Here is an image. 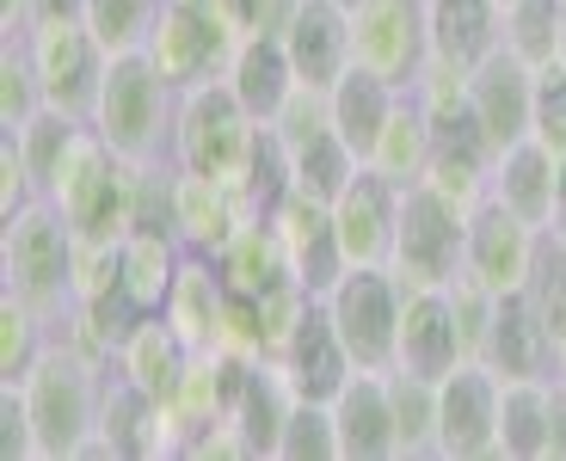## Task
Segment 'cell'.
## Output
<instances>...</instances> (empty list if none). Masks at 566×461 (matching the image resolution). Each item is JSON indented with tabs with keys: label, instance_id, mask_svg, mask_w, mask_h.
<instances>
[{
	"label": "cell",
	"instance_id": "cell-1",
	"mask_svg": "<svg viewBox=\"0 0 566 461\" xmlns=\"http://www.w3.org/2000/svg\"><path fill=\"white\" fill-rule=\"evenodd\" d=\"M31 406V437H38V461H74L99 455V412H105V364L81 357L74 345H50L25 381Z\"/></svg>",
	"mask_w": 566,
	"mask_h": 461
},
{
	"label": "cell",
	"instance_id": "cell-2",
	"mask_svg": "<svg viewBox=\"0 0 566 461\" xmlns=\"http://www.w3.org/2000/svg\"><path fill=\"white\" fill-rule=\"evenodd\" d=\"M74 265H81V234L62 222L50 197L0 222V290L31 302L50 326H62L74 307Z\"/></svg>",
	"mask_w": 566,
	"mask_h": 461
},
{
	"label": "cell",
	"instance_id": "cell-3",
	"mask_svg": "<svg viewBox=\"0 0 566 461\" xmlns=\"http://www.w3.org/2000/svg\"><path fill=\"white\" fill-rule=\"evenodd\" d=\"M86 124L99 129L117 148V160L129 167H155V160H172V129H179V86L160 81V69L142 50H124L112 56L99 81V98H93V117Z\"/></svg>",
	"mask_w": 566,
	"mask_h": 461
},
{
	"label": "cell",
	"instance_id": "cell-4",
	"mask_svg": "<svg viewBox=\"0 0 566 461\" xmlns=\"http://www.w3.org/2000/svg\"><path fill=\"white\" fill-rule=\"evenodd\" d=\"M50 203L62 210V222L81 240H124L129 234V160H117V148L93 124H81L69 160L50 179Z\"/></svg>",
	"mask_w": 566,
	"mask_h": 461
},
{
	"label": "cell",
	"instance_id": "cell-5",
	"mask_svg": "<svg viewBox=\"0 0 566 461\" xmlns=\"http://www.w3.org/2000/svg\"><path fill=\"white\" fill-rule=\"evenodd\" d=\"M234 50H241V25L222 13V0H167L148 25V38H142V56L179 93L222 81Z\"/></svg>",
	"mask_w": 566,
	"mask_h": 461
},
{
	"label": "cell",
	"instance_id": "cell-6",
	"mask_svg": "<svg viewBox=\"0 0 566 461\" xmlns=\"http://www.w3.org/2000/svg\"><path fill=\"white\" fill-rule=\"evenodd\" d=\"M253 136H259L253 112L228 93V81L191 86V93H179L172 167L203 172V179H222V185H234V191H241V172H247V154H253Z\"/></svg>",
	"mask_w": 566,
	"mask_h": 461
},
{
	"label": "cell",
	"instance_id": "cell-7",
	"mask_svg": "<svg viewBox=\"0 0 566 461\" xmlns=\"http://www.w3.org/2000/svg\"><path fill=\"white\" fill-rule=\"evenodd\" d=\"M462 247H468V216L450 210L431 185L400 191V228H395V271L407 290H450L462 277Z\"/></svg>",
	"mask_w": 566,
	"mask_h": 461
},
{
	"label": "cell",
	"instance_id": "cell-8",
	"mask_svg": "<svg viewBox=\"0 0 566 461\" xmlns=\"http://www.w3.org/2000/svg\"><path fill=\"white\" fill-rule=\"evenodd\" d=\"M333 326H339L345 350H352L357 369H395V338H400V302H407V283L388 265H352L333 295H321Z\"/></svg>",
	"mask_w": 566,
	"mask_h": 461
},
{
	"label": "cell",
	"instance_id": "cell-9",
	"mask_svg": "<svg viewBox=\"0 0 566 461\" xmlns=\"http://www.w3.org/2000/svg\"><path fill=\"white\" fill-rule=\"evenodd\" d=\"M352 62L412 93L431 62V0H357L352 7Z\"/></svg>",
	"mask_w": 566,
	"mask_h": 461
},
{
	"label": "cell",
	"instance_id": "cell-10",
	"mask_svg": "<svg viewBox=\"0 0 566 461\" xmlns=\"http://www.w3.org/2000/svg\"><path fill=\"white\" fill-rule=\"evenodd\" d=\"M31 69L43 81V98L69 117H93V98H99V81L112 69V50L93 38L86 19H38L25 31Z\"/></svg>",
	"mask_w": 566,
	"mask_h": 461
},
{
	"label": "cell",
	"instance_id": "cell-11",
	"mask_svg": "<svg viewBox=\"0 0 566 461\" xmlns=\"http://www.w3.org/2000/svg\"><path fill=\"white\" fill-rule=\"evenodd\" d=\"M438 455L450 461L499 455V376L481 357H462L438 381Z\"/></svg>",
	"mask_w": 566,
	"mask_h": 461
},
{
	"label": "cell",
	"instance_id": "cell-12",
	"mask_svg": "<svg viewBox=\"0 0 566 461\" xmlns=\"http://www.w3.org/2000/svg\"><path fill=\"white\" fill-rule=\"evenodd\" d=\"M542 228H530L524 216H511L505 203L486 197L481 210L468 216V247H462V277H474L481 290L511 295L530 283V265H536Z\"/></svg>",
	"mask_w": 566,
	"mask_h": 461
},
{
	"label": "cell",
	"instance_id": "cell-13",
	"mask_svg": "<svg viewBox=\"0 0 566 461\" xmlns=\"http://www.w3.org/2000/svg\"><path fill=\"white\" fill-rule=\"evenodd\" d=\"M271 228H277V240H283L290 277H296L314 302L333 295V283L352 271V259H345V247H339V228H333V203H321V197H308V191H290L277 203V216H271Z\"/></svg>",
	"mask_w": 566,
	"mask_h": 461
},
{
	"label": "cell",
	"instance_id": "cell-14",
	"mask_svg": "<svg viewBox=\"0 0 566 461\" xmlns=\"http://www.w3.org/2000/svg\"><path fill=\"white\" fill-rule=\"evenodd\" d=\"M333 228H339V247L352 265H388L400 228V185L382 179L376 167H357L352 185L333 197Z\"/></svg>",
	"mask_w": 566,
	"mask_h": 461
},
{
	"label": "cell",
	"instance_id": "cell-15",
	"mask_svg": "<svg viewBox=\"0 0 566 461\" xmlns=\"http://www.w3.org/2000/svg\"><path fill=\"white\" fill-rule=\"evenodd\" d=\"M481 364L493 369L499 381H548L560 376V350H554L542 314L530 307L524 290H511L493 302V326H486Z\"/></svg>",
	"mask_w": 566,
	"mask_h": 461
},
{
	"label": "cell",
	"instance_id": "cell-16",
	"mask_svg": "<svg viewBox=\"0 0 566 461\" xmlns=\"http://www.w3.org/2000/svg\"><path fill=\"white\" fill-rule=\"evenodd\" d=\"M462 326H455L450 290H407L400 302V338H395V369L419 381H443L462 364Z\"/></svg>",
	"mask_w": 566,
	"mask_h": 461
},
{
	"label": "cell",
	"instance_id": "cell-17",
	"mask_svg": "<svg viewBox=\"0 0 566 461\" xmlns=\"http://www.w3.org/2000/svg\"><path fill=\"white\" fill-rule=\"evenodd\" d=\"M247 222H253V210H247V197L234 185L179 167V179H172V240L191 259H216Z\"/></svg>",
	"mask_w": 566,
	"mask_h": 461
},
{
	"label": "cell",
	"instance_id": "cell-18",
	"mask_svg": "<svg viewBox=\"0 0 566 461\" xmlns=\"http://www.w3.org/2000/svg\"><path fill=\"white\" fill-rule=\"evenodd\" d=\"M468 105H474V124L486 129L493 154H505L511 142L530 136V112H536V69L517 62L511 50H493L481 69L468 74Z\"/></svg>",
	"mask_w": 566,
	"mask_h": 461
},
{
	"label": "cell",
	"instance_id": "cell-19",
	"mask_svg": "<svg viewBox=\"0 0 566 461\" xmlns=\"http://www.w3.org/2000/svg\"><path fill=\"white\" fill-rule=\"evenodd\" d=\"M277 38L296 62V81L314 86V93H326L352 69V7L345 0H296V13Z\"/></svg>",
	"mask_w": 566,
	"mask_h": 461
},
{
	"label": "cell",
	"instance_id": "cell-20",
	"mask_svg": "<svg viewBox=\"0 0 566 461\" xmlns=\"http://www.w3.org/2000/svg\"><path fill=\"white\" fill-rule=\"evenodd\" d=\"M339 425V461H395L400 455V425H395V394L382 369H357L333 400Z\"/></svg>",
	"mask_w": 566,
	"mask_h": 461
},
{
	"label": "cell",
	"instance_id": "cell-21",
	"mask_svg": "<svg viewBox=\"0 0 566 461\" xmlns=\"http://www.w3.org/2000/svg\"><path fill=\"white\" fill-rule=\"evenodd\" d=\"M191 357H198V350H191L179 333H172L167 314H142V321L129 326V338L117 345L112 376L129 381L136 394H148V400L167 406L172 394H179V381H185V369H191Z\"/></svg>",
	"mask_w": 566,
	"mask_h": 461
},
{
	"label": "cell",
	"instance_id": "cell-22",
	"mask_svg": "<svg viewBox=\"0 0 566 461\" xmlns=\"http://www.w3.org/2000/svg\"><path fill=\"white\" fill-rule=\"evenodd\" d=\"M283 376H290L296 400H321V406H333L339 388L357 376L352 350H345V338H339V326H333V314H326V302H314L308 321H302V333L290 338V350H283Z\"/></svg>",
	"mask_w": 566,
	"mask_h": 461
},
{
	"label": "cell",
	"instance_id": "cell-23",
	"mask_svg": "<svg viewBox=\"0 0 566 461\" xmlns=\"http://www.w3.org/2000/svg\"><path fill=\"white\" fill-rule=\"evenodd\" d=\"M228 93L241 98L247 112H253V124H277L283 105L296 98V62H290V50H283L277 31H253V38H241V50H234V62H228Z\"/></svg>",
	"mask_w": 566,
	"mask_h": 461
},
{
	"label": "cell",
	"instance_id": "cell-24",
	"mask_svg": "<svg viewBox=\"0 0 566 461\" xmlns=\"http://www.w3.org/2000/svg\"><path fill=\"white\" fill-rule=\"evenodd\" d=\"M160 314H167V326L191 350H222L228 314H234V295H228L216 259H191V252H185L179 283H172V295H167V307H160Z\"/></svg>",
	"mask_w": 566,
	"mask_h": 461
},
{
	"label": "cell",
	"instance_id": "cell-25",
	"mask_svg": "<svg viewBox=\"0 0 566 461\" xmlns=\"http://www.w3.org/2000/svg\"><path fill=\"white\" fill-rule=\"evenodd\" d=\"M290 412H296V388H290L283 364H247L241 388H234V406H228V425L241 431L247 461H277Z\"/></svg>",
	"mask_w": 566,
	"mask_h": 461
},
{
	"label": "cell",
	"instance_id": "cell-26",
	"mask_svg": "<svg viewBox=\"0 0 566 461\" xmlns=\"http://www.w3.org/2000/svg\"><path fill=\"white\" fill-rule=\"evenodd\" d=\"M505 50V7L499 0H431V56L450 69H481Z\"/></svg>",
	"mask_w": 566,
	"mask_h": 461
},
{
	"label": "cell",
	"instance_id": "cell-27",
	"mask_svg": "<svg viewBox=\"0 0 566 461\" xmlns=\"http://www.w3.org/2000/svg\"><path fill=\"white\" fill-rule=\"evenodd\" d=\"M395 105H400V86H388L382 74L357 69V62H352V69H345L333 86H326V112H333V129L352 142L357 160H369V148H376V136L388 129Z\"/></svg>",
	"mask_w": 566,
	"mask_h": 461
},
{
	"label": "cell",
	"instance_id": "cell-28",
	"mask_svg": "<svg viewBox=\"0 0 566 461\" xmlns=\"http://www.w3.org/2000/svg\"><path fill=\"white\" fill-rule=\"evenodd\" d=\"M554 160L536 136L511 142L505 154L493 160V203H505L511 216H524L530 228H548V210H554Z\"/></svg>",
	"mask_w": 566,
	"mask_h": 461
},
{
	"label": "cell",
	"instance_id": "cell-29",
	"mask_svg": "<svg viewBox=\"0 0 566 461\" xmlns=\"http://www.w3.org/2000/svg\"><path fill=\"white\" fill-rule=\"evenodd\" d=\"M185 247L172 234H124L117 240V290L136 302V314H160L179 283Z\"/></svg>",
	"mask_w": 566,
	"mask_h": 461
},
{
	"label": "cell",
	"instance_id": "cell-30",
	"mask_svg": "<svg viewBox=\"0 0 566 461\" xmlns=\"http://www.w3.org/2000/svg\"><path fill=\"white\" fill-rule=\"evenodd\" d=\"M216 271H222L228 295H247V302L271 295L277 283H296V277H290V259H283L277 228H271L265 216H253L241 234H234L222 252H216Z\"/></svg>",
	"mask_w": 566,
	"mask_h": 461
},
{
	"label": "cell",
	"instance_id": "cell-31",
	"mask_svg": "<svg viewBox=\"0 0 566 461\" xmlns=\"http://www.w3.org/2000/svg\"><path fill=\"white\" fill-rule=\"evenodd\" d=\"M431 154H438V129H431V117H424L419 98L400 93L395 117H388V129L376 136V148H369L364 167H376L382 179H395L400 191H407V185H419V179H424Z\"/></svg>",
	"mask_w": 566,
	"mask_h": 461
},
{
	"label": "cell",
	"instance_id": "cell-32",
	"mask_svg": "<svg viewBox=\"0 0 566 461\" xmlns=\"http://www.w3.org/2000/svg\"><path fill=\"white\" fill-rule=\"evenodd\" d=\"M499 455H548V381H499Z\"/></svg>",
	"mask_w": 566,
	"mask_h": 461
},
{
	"label": "cell",
	"instance_id": "cell-33",
	"mask_svg": "<svg viewBox=\"0 0 566 461\" xmlns=\"http://www.w3.org/2000/svg\"><path fill=\"white\" fill-rule=\"evenodd\" d=\"M296 191V160H290V148H283L277 124H259L253 136V154H247V172H241V197L253 216H277V203Z\"/></svg>",
	"mask_w": 566,
	"mask_h": 461
},
{
	"label": "cell",
	"instance_id": "cell-34",
	"mask_svg": "<svg viewBox=\"0 0 566 461\" xmlns=\"http://www.w3.org/2000/svg\"><path fill=\"white\" fill-rule=\"evenodd\" d=\"M50 345H56V326L13 290H0V381H25Z\"/></svg>",
	"mask_w": 566,
	"mask_h": 461
},
{
	"label": "cell",
	"instance_id": "cell-35",
	"mask_svg": "<svg viewBox=\"0 0 566 461\" xmlns=\"http://www.w3.org/2000/svg\"><path fill=\"white\" fill-rule=\"evenodd\" d=\"M560 19L566 0H511L505 7V50L530 69L560 62Z\"/></svg>",
	"mask_w": 566,
	"mask_h": 461
},
{
	"label": "cell",
	"instance_id": "cell-36",
	"mask_svg": "<svg viewBox=\"0 0 566 461\" xmlns=\"http://www.w3.org/2000/svg\"><path fill=\"white\" fill-rule=\"evenodd\" d=\"M395 394V425H400V455H438V381H419L407 369H388Z\"/></svg>",
	"mask_w": 566,
	"mask_h": 461
},
{
	"label": "cell",
	"instance_id": "cell-37",
	"mask_svg": "<svg viewBox=\"0 0 566 461\" xmlns=\"http://www.w3.org/2000/svg\"><path fill=\"white\" fill-rule=\"evenodd\" d=\"M38 112H50V98L31 69L25 38H0V129H25Z\"/></svg>",
	"mask_w": 566,
	"mask_h": 461
},
{
	"label": "cell",
	"instance_id": "cell-38",
	"mask_svg": "<svg viewBox=\"0 0 566 461\" xmlns=\"http://www.w3.org/2000/svg\"><path fill=\"white\" fill-rule=\"evenodd\" d=\"M160 7L167 0H86V25H93V38L112 56H124V50H142V38H148Z\"/></svg>",
	"mask_w": 566,
	"mask_h": 461
},
{
	"label": "cell",
	"instance_id": "cell-39",
	"mask_svg": "<svg viewBox=\"0 0 566 461\" xmlns=\"http://www.w3.org/2000/svg\"><path fill=\"white\" fill-rule=\"evenodd\" d=\"M277 461H339V425H333V406L296 400V412H290V425H283Z\"/></svg>",
	"mask_w": 566,
	"mask_h": 461
},
{
	"label": "cell",
	"instance_id": "cell-40",
	"mask_svg": "<svg viewBox=\"0 0 566 461\" xmlns=\"http://www.w3.org/2000/svg\"><path fill=\"white\" fill-rule=\"evenodd\" d=\"M530 136L566 160V62H548L536 69V112H530Z\"/></svg>",
	"mask_w": 566,
	"mask_h": 461
},
{
	"label": "cell",
	"instance_id": "cell-41",
	"mask_svg": "<svg viewBox=\"0 0 566 461\" xmlns=\"http://www.w3.org/2000/svg\"><path fill=\"white\" fill-rule=\"evenodd\" d=\"M0 461H38V437H31V406L19 381H0Z\"/></svg>",
	"mask_w": 566,
	"mask_h": 461
},
{
	"label": "cell",
	"instance_id": "cell-42",
	"mask_svg": "<svg viewBox=\"0 0 566 461\" xmlns=\"http://www.w3.org/2000/svg\"><path fill=\"white\" fill-rule=\"evenodd\" d=\"M25 203H38V185H31V167H25V154H19V136L0 129V222L19 216Z\"/></svg>",
	"mask_w": 566,
	"mask_h": 461
},
{
	"label": "cell",
	"instance_id": "cell-43",
	"mask_svg": "<svg viewBox=\"0 0 566 461\" xmlns=\"http://www.w3.org/2000/svg\"><path fill=\"white\" fill-rule=\"evenodd\" d=\"M222 13L241 25V38H253V31H283L290 25L296 0H222Z\"/></svg>",
	"mask_w": 566,
	"mask_h": 461
},
{
	"label": "cell",
	"instance_id": "cell-44",
	"mask_svg": "<svg viewBox=\"0 0 566 461\" xmlns=\"http://www.w3.org/2000/svg\"><path fill=\"white\" fill-rule=\"evenodd\" d=\"M548 455L566 461V376H548Z\"/></svg>",
	"mask_w": 566,
	"mask_h": 461
},
{
	"label": "cell",
	"instance_id": "cell-45",
	"mask_svg": "<svg viewBox=\"0 0 566 461\" xmlns=\"http://www.w3.org/2000/svg\"><path fill=\"white\" fill-rule=\"evenodd\" d=\"M542 234L566 240V160L554 167V210H548V228H542Z\"/></svg>",
	"mask_w": 566,
	"mask_h": 461
},
{
	"label": "cell",
	"instance_id": "cell-46",
	"mask_svg": "<svg viewBox=\"0 0 566 461\" xmlns=\"http://www.w3.org/2000/svg\"><path fill=\"white\" fill-rule=\"evenodd\" d=\"M38 19H86V0H31V25Z\"/></svg>",
	"mask_w": 566,
	"mask_h": 461
},
{
	"label": "cell",
	"instance_id": "cell-47",
	"mask_svg": "<svg viewBox=\"0 0 566 461\" xmlns=\"http://www.w3.org/2000/svg\"><path fill=\"white\" fill-rule=\"evenodd\" d=\"M560 62H566V19H560Z\"/></svg>",
	"mask_w": 566,
	"mask_h": 461
},
{
	"label": "cell",
	"instance_id": "cell-48",
	"mask_svg": "<svg viewBox=\"0 0 566 461\" xmlns=\"http://www.w3.org/2000/svg\"><path fill=\"white\" fill-rule=\"evenodd\" d=\"M499 7H511V0H499Z\"/></svg>",
	"mask_w": 566,
	"mask_h": 461
},
{
	"label": "cell",
	"instance_id": "cell-49",
	"mask_svg": "<svg viewBox=\"0 0 566 461\" xmlns=\"http://www.w3.org/2000/svg\"><path fill=\"white\" fill-rule=\"evenodd\" d=\"M345 7H357V0H345Z\"/></svg>",
	"mask_w": 566,
	"mask_h": 461
}]
</instances>
